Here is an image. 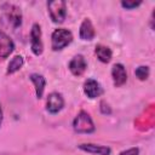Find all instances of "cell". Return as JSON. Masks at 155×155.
<instances>
[{
  "label": "cell",
  "instance_id": "cell-1",
  "mask_svg": "<svg viewBox=\"0 0 155 155\" xmlns=\"http://www.w3.org/2000/svg\"><path fill=\"white\" fill-rule=\"evenodd\" d=\"M74 36L73 33L65 28H57L51 34V48L52 51H62L64 47L71 44Z\"/></svg>",
  "mask_w": 155,
  "mask_h": 155
},
{
  "label": "cell",
  "instance_id": "cell-2",
  "mask_svg": "<svg viewBox=\"0 0 155 155\" xmlns=\"http://www.w3.org/2000/svg\"><path fill=\"white\" fill-rule=\"evenodd\" d=\"M73 130L76 133H93L96 131V126L93 124L92 117L85 110H80L78 115L73 120Z\"/></svg>",
  "mask_w": 155,
  "mask_h": 155
},
{
  "label": "cell",
  "instance_id": "cell-3",
  "mask_svg": "<svg viewBox=\"0 0 155 155\" xmlns=\"http://www.w3.org/2000/svg\"><path fill=\"white\" fill-rule=\"evenodd\" d=\"M50 18L56 24H62L67 17V2L63 0H52L47 2Z\"/></svg>",
  "mask_w": 155,
  "mask_h": 155
},
{
  "label": "cell",
  "instance_id": "cell-4",
  "mask_svg": "<svg viewBox=\"0 0 155 155\" xmlns=\"http://www.w3.org/2000/svg\"><path fill=\"white\" fill-rule=\"evenodd\" d=\"M1 10L4 12V16L6 17V19L8 21V23L16 29L18 27H21L22 24V11L21 8L15 5V4H10V2H4L1 5Z\"/></svg>",
  "mask_w": 155,
  "mask_h": 155
},
{
  "label": "cell",
  "instance_id": "cell-5",
  "mask_svg": "<svg viewBox=\"0 0 155 155\" xmlns=\"http://www.w3.org/2000/svg\"><path fill=\"white\" fill-rule=\"evenodd\" d=\"M41 38V27L39 23H34L30 29V50L35 56H40L44 52V44Z\"/></svg>",
  "mask_w": 155,
  "mask_h": 155
},
{
  "label": "cell",
  "instance_id": "cell-6",
  "mask_svg": "<svg viewBox=\"0 0 155 155\" xmlns=\"http://www.w3.org/2000/svg\"><path fill=\"white\" fill-rule=\"evenodd\" d=\"M64 103L65 102H64L62 93L51 92V93H48L47 99H46V110H47V113L56 115L64 108Z\"/></svg>",
  "mask_w": 155,
  "mask_h": 155
},
{
  "label": "cell",
  "instance_id": "cell-7",
  "mask_svg": "<svg viewBox=\"0 0 155 155\" xmlns=\"http://www.w3.org/2000/svg\"><path fill=\"white\" fill-rule=\"evenodd\" d=\"M82 90H84L85 96L87 98H90V99H94V98L101 97L103 94V87L101 86V84L97 80L91 79V78L85 80Z\"/></svg>",
  "mask_w": 155,
  "mask_h": 155
},
{
  "label": "cell",
  "instance_id": "cell-8",
  "mask_svg": "<svg viewBox=\"0 0 155 155\" xmlns=\"http://www.w3.org/2000/svg\"><path fill=\"white\" fill-rule=\"evenodd\" d=\"M87 68V62L82 54H75L68 63V69L74 76H81Z\"/></svg>",
  "mask_w": 155,
  "mask_h": 155
},
{
  "label": "cell",
  "instance_id": "cell-9",
  "mask_svg": "<svg viewBox=\"0 0 155 155\" xmlns=\"http://www.w3.org/2000/svg\"><path fill=\"white\" fill-rule=\"evenodd\" d=\"M110 74H111V79H113V82H114L115 87H121L122 85L126 84V81H127V71H126V68H125L124 64L115 63L111 67Z\"/></svg>",
  "mask_w": 155,
  "mask_h": 155
},
{
  "label": "cell",
  "instance_id": "cell-10",
  "mask_svg": "<svg viewBox=\"0 0 155 155\" xmlns=\"http://www.w3.org/2000/svg\"><path fill=\"white\" fill-rule=\"evenodd\" d=\"M15 50L13 40L2 30H0V59H6Z\"/></svg>",
  "mask_w": 155,
  "mask_h": 155
},
{
  "label": "cell",
  "instance_id": "cell-11",
  "mask_svg": "<svg viewBox=\"0 0 155 155\" xmlns=\"http://www.w3.org/2000/svg\"><path fill=\"white\" fill-rule=\"evenodd\" d=\"M78 149L93 154V155H110L111 154V148L107 145H101V144H94V143H81L78 145Z\"/></svg>",
  "mask_w": 155,
  "mask_h": 155
},
{
  "label": "cell",
  "instance_id": "cell-12",
  "mask_svg": "<svg viewBox=\"0 0 155 155\" xmlns=\"http://www.w3.org/2000/svg\"><path fill=\"white\" fill-rule=\"evenodd\" d=\"M79 36L84 41H91V40L94 39L96 30H94V27H93V24H92L90 18H85L81 22L80 29H79Z\"/></svg>",
  "mask_w": 155,
  "mask_h": 155
},
{
  "label": "cell",
  "instance_id": "cell-13",
  "mask_svg": "<svg viewBox=\"0 0 155 155\" xmlns=\"http://www.w3.org/2000/svg\"><path fill=\"white\" fill-rule=\"evenodd\" d=\"M29 80L33 82L34 88H35V94L38 99H41L44 96V91H45V86H46V79L44 75L38 74V73H33L29 75Z\"/></svg>",
  "mask_w": 155,
  "mask_h": 155
},
{
  "label": "cell",
  "instance_id": "cell-14",
  "mask_svg": "<svg viewBox=\"0 0 155 155\" xmlns=\"http://www.w3.org/2000/svg\"><path fill=\"white\" fill-rule=\"evenodd\" d=\"M94 54L97 56L98 61L102 63H109L113 57V52L108 46H104L102 44H98L94 47Z\"/></svg>",
  "mask_w": 155,
  "mask_h": 155
},
{
  "label": "cell",
  "instance_id": "cell-15",
  "mask_svg": "<svg viewBox=\"0 0 155 155\" xmlns=\"http://www.w3.org/2000/svg\"><path fill=\"white\" fill-rule=\"evenodd\" d=\"M24 64V58L21 56V54H16L7 64V70H6V74L7 75H11V74H15L17 73Z\"/></svg>",
  "mask_w": 155,
  "mask_h": 155
},
{
  "label": "cell",
  "instance_id": "cell-16",
  "mask_svg": "<svg viewBox=\"0 0 155 155\" xmlns=\"http://www.w3.org/2000/svg\"><path fill=\"white\" fill-rule=\"evenodd\" d=\"M149 74H150V69L148 65H139L134 70V75L138 80L140 81H145L148 78H149Z\"/></svg>",
  "mask_w": 155,
  "mask_h": 155
},
{
  "label": "cell",
  "instance_id": "cell-17",
  "mask_svg": "<svg viewBox=\"0 0 155 155\" xmlns=\"http://www.w3.org/2000/svg\"><path fill=\"white\" fill-rule=\"evenodd\" d=\"M120 5L125 10H134V8H137L138 6L142 5V1H134V0H126L125 1L124 0V1L120 2Z\"/></svg>",
  "mask_w": 155,
  "mask_h": 155
},
{
  "label": "cell",
  "instance_id": "cell-18",
  "mask_svg": "<svg viewBox=\"0 0 155 155\" xmlns=\"http://www.w3.org/2000/svg\"><path fill=\"white\" fill-rule=\"evenodd\" d=\"M99 110H101V113L103 115H110L111 114V108H110V105L104 99H102L99 102Z\"/></svg>",
  "mask_w": 155,
  "mask_h": 155
},
{
  "label": "cell",
  "instance_id": "cell-19",
  "mask_svg": "<svg viewBox=\"0 0 155 155\" xmlns=\"http://www.w3.org/2000/svg\"><path fill=\"white\" fill-rule=\"evenodd\" d=\"M117 155H139V148L138 147H132L130 149L120 151Z\"/></svg>",
  "mask_w": 155,
  "mask_h": 155
},
{
  "label": "cell",
  "instance_id": "cell-20",
  "mask_svg": "<svg viewBox=\"0 0 155 155\" xmlns=\"http://www.w3.org/2000/svg\"><path fill=\"white\" fill-rule=\"evenodd\" d=\"M2 120H4V113H2V108H1V103H0V127L2 125Z\"/></svg>",
  "mask_w": 155,
  "mask_h": 155
},
{
  "label": "cell",
  "instance_id": "cell-21",
  "mask_svg": "<svg viewBox=\"0 0 155 155\" xmlns=\"http://www.w3.org/2000/svg\"><path fill=\"white\" fill-rule=\"evenodd\" d=\"M153 22H154V12H153V13H151V16H150V28H151V29H154Z\"/></svg>",
  "mask_w": 155,
  "mask_h": 155
}]
</instances>
